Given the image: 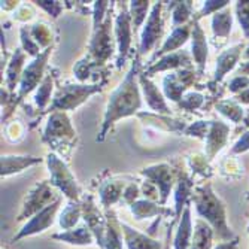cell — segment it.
Wrapping results in <instances>:
<instances>
[{
	"mask_svg": "<svg viewBox=\"0 0 249 249\" xmlns=\"http://www.w3.org/2000/svg\"><path fill=\"white\" fill-rule=\"evenodd\" d=\"M139 75H141V63L139 60H136L131 64V69L125 75L124 81L118 85V88L109 97L102 128L96 139L97 142L105 141L107 131L114 127L117 121L131 117L141 110L142 96H141Z\"/></svg>",
	"mask_w": 249,
	"mask_h": 249,
	"instance_id": "cell-1",
	"label": "cell"
},
{
	"mask_svg": "<svg viewBox=\"0 0 249 249\" xmlns=\"http://www.w3.org/2000/svg\"><path fill=\"white\" fill-rule=\"evenodd\" d=\"M193 203L201 218H205L209 225H212L213 230L221 239H230L233 234L227 227V218H225V208L222 201L213 193L211 184H205L197 187L193 194Z\"/></svg>",
	"mask_w": 249,
	"mask_h": 249,
	"instance_id": "cell-2",
	"label": "cell"
},
{
	"mask_svg": "<svg viewBox=\"0 0 249 249\" xmlns=\"http://www.w3.org/2000/svg\"><path fill=\"white\" fill-rule=\"evenodd\" d=\"M102 91V85L100 84H93V85H88V84H69V85H64L61 87L54 100L51 105L53 110H73L78 106H81L84 102H87L89 97L96 93Z\"/></svg>",
	"mask_w": 249,
	"mask_h": 249,
	"instance_id": "cell-3",
	"label": "cell"
},
{
	"mask_svg": "<svg viewBox=\"0 0 249 249\" xmlns=\"http://www.w3.org/2000/svg\"><path fill=\"white\" fill-rule=\"evenodd\" d=\"M47 166L51 175V184L55 188H58L67 198L78 201L81 196V188L76 182L75 176L72 175L69 167H67V164L60 157L51 152L47 155Z\"/></svg>",
	"mask_w": 249,
	"mask_h": 249,
	"instance_id": "cell-4",
	"label": "cell"
},
{
	"mask_svg": "<svg viewBox=\"0 0 249 249\" xmlns=\"http://www.w3.org/2000/svg\"><path fill=\"white\" fill-rule=\"evenodd\" d=\"M57 198L60 197L55 194L54 185L50 184L48 180H42V182L36 184L35 188L27 194L17 221H24L27 218H33L42 209H45L47 206H50L51 203H54Z\"/></svg>",
	"mask_w": 249,
	"mask_h": 249,
	"instance_id": "cell-5",
	"label": "cell"
},
{
	"mask_svg": "<svg viewBox=\"0 0 249 249\" xmlns=\"http://www.w3.org/2000/svg\"><path fill=\"white\" fill-rule=\"evenodd\" d=\"M164 32V21H163V2H155L151 8L149 17L143 26V32L141 35L139 54L145 55L154 50L157 42L161 39Z\"/></svg>",
	"mask_w": 249,
	"mask_h": 249,
	"instance_id": "cell-6",
	"label": "cell"
},
{
	"mask_svg": "<svg viewBox=\"0 0 249 249\" xmlns=\"http://www.w3.org/2000/svg\"><path fill=\"white\" fill-rule=\"evenodd\" d=\"M51 55V48L45 50L39 57L33 58V61L24 69L22 78L19 81V89H18V96H17V103L21 102L27 94H30L33 89L42 84L43 81V73H45V67H47L48 58Z\"/></svg>",
	"mask_w": 249,
	"mask_h": 249,
	"instance_id": "cell-7",
	"label": "cell"
},
{
	"mask_svg": "<svg viewBox=\"0 0 249 249\" xmlns=\"http://www.w3.org/2000/svg\"><path fill=\"white\" fill-rule=\"evenodd\" d=\"M120 12L115 18V42L118 45V58H117V67L121 69L125 63L130 45H131V32H133V24H131V17L128 6L123 2H118Z\"/></svg>",
	"mask_w": 249,
	"mask_h": 249,
	"instance_id": "cell-8",
	"label": "cell"
},
{
	"mask_svg": "<svg viewBox=\"0 0 249 249\" xmlns=\"http://www.w3.org/2000/svg\"><path fill=\"white\" fill-rule=\"evenodd\" d=\"M75 136L76 131L71 123L69 115L63 110H54L48 118L43 141L54 145L57 142H71L75 139Z\"/></svg>",
	"mask_w": 249,
	"mask_h": 249,
	"instance_id": "cell-9",
	"label": "cell"
},
{
	"mask_svg": "<svg viewBox=\"0 0 249 249\" xmlns=\"http://www.w3.org/2000/svg\"><path fill=\"white\" fill-rule=\"evenodd\" d=\"M142 175L158 187V190H160V203L164 205L178 180V175L175 173V170L167 163H160L145 167L142 170Z\"/></svg>",
	"mask_w": 249,
	"mask_h": 249,
	"instance_id": "cell-10",
	"label": "cell"
},
{
	"mask_svg": "<svg viewBox=\"0 0 249 249\" xmlns=\"http://www.w3.org/2000/svg\"><path fill=\"white\" fill-rule=\"evenodd\" d=\"M196 72L191 69H180L176 72H170L169 75H166V78L163 79V91L164 96L172 100L179 103V100L184 97V93L187 89L196 84Z\"/></svg>",
	"mask_w": 249,
	"mask_h": 249,
	"instance_id": "cell-11",
	"label": "cell"
},
{
	"mask_svg": "<svg viewBox=\"0 0 249 249\" xmlns=\"http://www.w3.org/2000/svg\"><path fill=\"white\" fill-rule=\"evenodd\" d=\"M61 205V198H57L54 203H51L50 206H47L45 209H42L39 213H36L24 227H22L17 236H14V240H19L22 237H27V236H33V234H39L43 233L47 229H50L51 225L55 221V215L60 209Z\"/></svg>",
	"mask_w": 249,
	"mask_h": 249,
	"instance_id": "cell-12",
	"label": "cell"
},
{
	"mask_svg": "<svg viewBox=\"0 0 249 249\" xmlns=\"http://www.w3.org/2000/svg\"><path fill=\"white\" fill-rule=\"evenodd\" d=\"M193 66L190 54L182 50V51H176L167 55H163L161 58H158L152 64H148L146 71L143 72L148 78L158 73V72H164V71H180V69H190Z\"/></svg>",
	"mask_w": 249,
	"mask_h": 249,
	"instance_id": "cell-13",
	"label": "cell"
},
{
	"mask_svg": "<svg viewBox=\"0 0 249 249\" xmlns=\"http://www.w3.org/2000/svg\"><path fill=\"white\" fill-rule=\"evenodd\" d=\"M82 215H84V219L87 222V227L93 231L97 243L103 249L105 233H106V218H103L102 213L99 212V209L96 208L94 201H93V197L88 196L82 201Z\"/></svg>",
	"mask_w": 249,
	"mask_h": 249,
	"instance_id": "cell-14",
	"label": "cell"
},
{
	"mask_svg": "<svg viewBox=\"0 0 249 249\" xmlns=\"http://www.w3.org/2000/svg\"><path fill=\"white\" fill-rule=\"evenodd\" d=\"M139 85H141V89L143 93V97L146 100V105L154 112H157L158 115H169L170 114V109L166 103L164 96L161 94L160 89H158V87L143 72L139 75Z\"/></svg>",
	"mask_w": 249,
	"mask_h": 249,
	"instance_id": "cell-15",
	"label": "cell"
},
{
	"mask_svg": "<svg viewBox=\"0 0 249 249\" xmlns=\"http://www.w3.org/2000/svg\"><path fill=\"white\" fill-rule=\"evenodd\" d=\"M191 33H193V24H187V26H180V27L173 29L170 36L161 45V48L157 50V53H154V55H152V58H151V61L148 64H152L154 60L157 61V58H161L163 55L176 53L180 47H184V45L188 42Z\"/></svg>",
	"mask_w": 249,
	"mask_h": 249,
	"instance_id": "cell-16",
	"label": "cell"
},
{
	"mask_svg": "<svg viewBox=\"0 0 249 249\" xmlns=\"http://www.w3.org/2000/svg\"><path fill=\"white\" fill-rule=\"evenodd\" d=\"M191 39H193V45H191L193 60L197 64L198 75H201L203 71H205L206 61H208V40H206L205 32H203V29L200 27L198 19H194V22H193Z\"/></svg>",
	"mask_w": 249,
	"mask_h": 249,
	"instance_id": "cell-17",
	"label": "cell"
},
{
	"mask_svg": "<svg viewBox=\"0 0 249 249\" xmlns=\"http://www.w3.org/2000/svg\"><path fill=\"white\" fill-rule=\"evenodd\" d=\"M230 127L221 121H211V130L206 138V158L213 160L215 155L227 143Z\"/></svg>",
	"mask_w": 249,
	"mask_h": 249,
	"instance_id": "cell-18",
	"label": "cell"
},
{
	"mask_svg": "<svg viewBox=\"0 0 249 249\" xmlns=\"http://www.w3.org/2000/svg\"><path fill=\"white\" fill-rule=\"evenodd\" d=\"M193 194V182L188 178V175L182 170L178 172V180L175 185V221H179L184 213V209L187 208V200Z\"/></svg>",
	"mask_w": 249,
	"mask_h": 249,
	"instance_id": "cell-19",
	"label": "cell"
},
{
	"mask_svg": "<svg viewBox=\"0 0 249 249\" xmlns=\"http://www.w3.org/2000/svg\"><path fill=\"white\" fill-rule=\"evenodd\" d=\"M121 230L128 249H161V245L157 239L131 229L125 222H121Z\"/></svg>",
	"mask_w": 249,
	"mask_h": 249,
	"instance_id": "cell-20",
	"label": "cell"
},
{
	"mask_svg": "<svg viewBox=\"0 0 249 249\" xmlns=\"http://www.w3.org/2000/svg\"><path fill=\"white\" fill-rule=\"evenodd\" d=\"M42 163L40 158L30 155H2V178L21 173L32 166Z\"/></svg>",
	"mask_w": 249,
	"mask_h": 249,
	"instance_id": "cell-21",
	"label": "cell"
},
{
	"mask_svg": "<svg viewBox=\"0 0 249 249\" xmlns=\"http://www.w3.org/2000/svg\"><path fill=\"white\" fill-rule=\"evenodd\" d=\"M243 51V45L237 43L234 47L225 50L216 60V71H215V76H213V82H219L222 81V78L227 75L230 71L234 69V66L237 63V60L240 58Z\"/></svg>",
	"mask_w": 249,
	"mask_h": 249,
	"instance_id": "cell-22",
	"label": "cell"
},
{
	"mask_svg": "<svg viewBox=\"0 0 249 249\" xmlns=\"http://www.w3.org/2000/svg\"><path fill=\"white\" fill-rule=\"evenodd\" d=\"M26 53L22 51V48H17L15 53L12 54L8 69H6V85L11 93L15 91V88L19 87V81L24 73V61H26Z\"/></svg>",
	"mask_w": 249,
	"mask_h": 249,
	"instance_id": "cell-23",
	"label": "cell"
},
{
	"mask_svg": "<svg viewBox=\"0 0 249 249\" xmlns=\"http://www.w3.org/2000/svg\"><path fill=\"white\" fill-rule=\"evenodd\" d=\"M193 237V224H191V208L187 205L184 213L179 219V225L173 240V249H190Z\"/></svg>",
	"mask_w": 249,
	"mask_h": 249,
	"instance_id": "cell-24",
	"label": "cell"
},
{
	"mask_svg": "<svg viewBox=\"0 0 249 249\" xmlns=\"http://www.w3.org/2000/svg\"><path fill=\"white\" fill-rule=\"evenodd\" d=\"M123 230L114 212H106V233L103 249H123Z\"/></svg>",
	"mask_w": 249,
	"mask_h": 249,
	"instance_id": "cell-25",
	"label": "cell"
},
{
	"mask_svg": "<svg viewBox=\"0 0 249 249\" xmlns=\"http://www.w3.org/2000/svg\"><path fill=\"white\" fill-rule=\"evenodd\" d=\"M125 184L124 180H106L100 185V201L103 208H109L112 206L114 203L120 201L123 198V194H124V190H125Z\"/></svg>",
	"mask_w": 249,
	"mask_h": 249,
	"instance_id": "cell-26",
	"label": "cell"
},
{
	"mask_svg": "<svg viewBox=\"0 0 249 249\" xmlns=\"http://www.w3.org/2000/svg\"><path fill=\"white\" fill-rule=\"evenodd\" d=\"M131 213L136 219H145V218H152V216H163V215H170V209H166L164 206H158L155 201L151 200H138L131 205Z\"/></svg>",
	"mask_w": 249,
	"mask_h": 249,
	"instance_id": "cell-27",
	"label": "cell"
},
{
	"mask_svg": "<svg viewBox=\"0 0 249 249\" xmlns=\"http://www.w3.org/2000/svg\"><path fill=\"white\" fill-rule=\"evenodd\" d=\"M212 240H213V230L211 229V225L203 219H197L190 249H211Z\"/></svg>",
	"mask_w": 249,
	"mask_h": 249,
	"instance_id": "cell-28",
	"label": "cell"
},
{
	"mask_svg": "<svg viewBox=\"0 0 249 249\" xmlns=\"http://www.w3.org/2000/svg\"><path fill=\"white\" fill-rule=\"evenodd\" d=\"M53 237L61 242H67L71 245H91L96 240L93 231L88 227H78L75 230H67L61 234H54Z\"/></svg>",
	"mask_w": 249,
	"mask_h": 249,
	"instance_id": "cell-29",
	"label": "cell"
},
{
	"mask_svg": "<svg viewBox=\"0 0 249 249\" xmlns=\"http://www.w3.org/2000/svg\"><path fill=\"white\" fill-rule=\"evenodd\" d=\"M231 24H233V17L231 11L229 8H224L222 11L216 12L212 18V30L216 37L225 39L230 32H231Z\"/></svg>",
	"mask_w": 249,
	"mask_h": 249,
	"instance_id": "cell-30",
	"label": "cell"
},
{
	"mask_svg": "<svg viewBox=\"0 0 249 249\" xmlns=\"http://www.w3.org/2000/svg\"><path fill=\"white\" fill-rule=\"evenodd\" d=\"M149 8H151V2H148V0H133V2H130L128 11H130L131 24H133L134 32L139 27H142L146 17H149L148 15Z\"/></svg>",
	"mask_w": 249,
	"mask_h": 249,
	"instance_id": "cell-31",
	"label": "cell"
},
{
	"mask_svg": "<svg viewBox=\"0 0 249 249\" xmlns=\"http://www.w3.org/2000/svg\"><path fill=\"white\" fill-rule=\"evenodd\" d=\"M82 216V205L78 203H69L66 209L60 215V227L63 230H72Z\"/></svg>",
	"mask_w": 249,
	"mask_h": 249,
	"instance_id": "cell-32",
	"label": "cell"
},
{
	"mask_svg": "<svg viewBox=\"0 0 249 249\" xmlns=\"http://www.w3.org/2000/svg\"><path fill=\"white\" fill-rule=\"evenodd\" d=\"M30 35H32V37L35 39V42L40 47L42 51L51 48V43H53V32H51V29H50L47 24H43V22H37V24L32 26Z\"/></svg>",
	"mask_w": 249,
	"mask_h": 249,
	"instance_id": "cell-33",
	"label": "cell"
},
{
	"mask_svg": "<svg viewBox=\"0 0 249 249\" xmlns=\"http://www.w3.org/2000/svg\"><path fill=\"white\" fill-rule=\"evenodd\" d=\"M191 17V2H172V26H187Z\"/></svg>",
	"mask_w": 249,
	"mask_h": 249,
	"instance_id": "cell-34",
	"label": "cell"
},
{
	"mask_svg": "<svg viewBox=\"0 0 249 249\" xmlns=\"http://www.w3.org/2000/svg\"><path fill=\"white\" fill-rule=\"evenodd\" d=\"M53 88H54V78H53V75H47L43 78L42 84L39 85L37 91L35 94V103L39 109H45L48 106V103L51 100Z\"/></svg>",
	"mask_w": 249,
	"mask_h": 249,
	"instance_id": "cell-35",
	"label": "cell"
},
{
	"mask_svg": "<svg viewBox=\"0 0 249 249\" xmlns=\"http://www.w3.org/2000/svg\"><path fill=\"white\" fill-rule=\"evenodd\" d=\"M216 109L233 123H240L243 118V109L236 100H222L216 105Z\"/></svg>",
	"mask_w": 249,
	"mask_h": 249,
	"instance_id": "cell-36",
	"label": "cell"
},
{
	"mask_svg": "<svg viewBox=\"0 0 249 249\" xmlns=\"http://www.w3.org/2000/svg\"><path fill=\"white\" fill-rule=\"evenodd\" d=\"M19 37H21V48H22V51H24L27 55L36 58V57H39V55L43 53V51L40 50L39 45L35 42V39L32 37L30 29L22 27V29L19 30Z\"/></svg>",
	"mask_w": 249,
	"mask_h": 249,
	"instance_id": "cell-37",
	"label": "cell"
},
{
	"mask_svg": "<svg viewBox=\"0 0 249 249\" xmlns=\"http://www.w3.org/2000/svg\"><path fill=\"white\" fill-rule=\"evenodd\" d=\"M203 100H205V97H203L200 93H188L185 94L182 99L179 100V107H182L185 110H196L198 107H201L203 105Z\"/></svg>",
	"mask_w": 249,
	"mask_h": 249,
	"instance_id": "cell-38",
	"label": "cell"
},
{
	"mask_svg": "<svg viewBox=\"0 0 249 249\" xmlns=\"http://www.w3.org/2000/svg\"><path fill=\"white\" fill-rule=\"evenodd\" d=\"M209 130H211V123L197 121L185 128V134L193 136V138H198V139H206L209 134Z\"/></svg>",
	"mask_w": 249,
	"mask_h": 249,
	"instance_id": "cell-39",
	"label": "cell"
},
{
	"mask_svg": "<svg viewBox=\"0 0 249 249\" xmlns=\"http://www.w3.org/2000/svg\"><path fill=\"white\" fill-rule=\"evenodd\" d=\"M109 8V2H105V0H100V2H94V11H93V32H96L106 19L107 15L106 9Z\"/></svg>",
	"mask_w": 249,
	"mask_h": 249,
	"instance_id": "cell-40",
	"label": "cell"
},
{
	"mask_svg": "<svg viewBox=\"0 0 249 249\" xmlns=\"http://www.w3.org/2000/svg\"><path fill=\"white\" fill-rule=\"evenodd\" d=\"M229 3L230 2H227V0H209V2H205V5H203V9L198 12L196 19H200L201 17H206L209 14H216V12L222 11L224 8H227Z\"/></svg>",
	"mask_w": 249,
	"mask_h": 249,
	"instance_id": "cell-41",
	"label": "cell"
},
{
	"mask_svg": "<svg viewBox=\"0 0 249 249\" xmlns=\"http://www.w3.org/2000/svg\"><path fill=\"white\" fill-rule=\"evenodd\" d=\"M236 12L240 26L245 32V36L249 37V2H237Z\"/></svg>",
	"mask_w": 249,
	"mask_h": 249,
	"instance_id": "cell-42",
	"label": "cell"
},
{
	"mask_svg": "<svg viewBox=\"0 0 249 249\" xmlns=\"http://www.w3.org/2000/svg\"><path fill=\"white\" fill-rule=\"evenodd\" d=\"M190 166L193 169L194 173H198L201 176H206L209 175L211 169L208 166V160H206V157H203V155H193L190 158Z\"/></svg>",
	"mask_w": 249,
	"mask_h": 249,
	"instance_id": "cell-43",
	"label": "cell"
},
{
	"mask_svg": "<svg viewBox=\"0 0 249 249\" xmlns=\"http://www.w3.org/2000/svg\"><path fill=\"white\" fill-rule=\"evenodd\" d=\"M6 136L11 142H18L24 138V127L21 125L19 121H14L6 127Z\"/></svg>",
	"mask_w": 249,
	"mask_h": 249,
	"instance_id": "cell-44",
	"label": "cell"
},
{
	"mask_svg": "<svg viewBox=\"0 0 249 249\" xmlns=\"http://www.w3.org/2000/svg\"><path fill=\"white\" fill-rule=\"evenodd\" d=\"M36 5L39 8H42L43 11H47L50 15H53V18H57L63 11L61 2H47V0H37Z\"/></svg>",
	"mask_w": 249,
	"mask_h": 249,
	"instance_id": "cell-45",
	"label": "cell"
},
{
	"mask_svg": "<svg viewBox=\"0 0 249 249\" xmlns=\"http://www.w3.org/2000/svg\"><path fill=\"white\" fill-rule=\"evenodd\" d=\"M141 196V188L138 184H128L124 190V194H123V200L127 203V205H133V203L138 201V197Z\"/></svg>",
	"mask_w": 249,
	"mask_h": 249,
	"instance_id": "cell-46",
	"label": "cell"
},
{
	"mask_svg": "<svg viewBox=\"0 0 249 249\" xmlns=\"http://www.w3.org/2000/svg\"><path fill=\"white\" fill-rule=\"evenodd\" d=\"M141 193L145 194L146 200H151V201H154V200H157V198H160V190H158V187H157L154 182H151L149 179H146L145 182H143Z\"/></svg>",
	"mask_w": 249,
	"mask_h": 249,
	"instance_id": "cell-47",
	"label": "cell"
},
{
	"mask_svg": "<svg viewBox=\"0 0 249 249\" xmlns=\"http://www.w3.org/2000/svg\"><path fill=\"white\" fill-rule=\"evenodd\" d=\"M248 87H249V78H248V76H243V75L236 76V78L230 82V85H229L230 91L234 93V94H239V93L245 91V89H248Z\"/></svg>",
	"mask_w": 249,
	"mask_h": 249,
	"instance_id": "cell-48",
	"label": "cell"
},
{
	"mask_svg": "<svg viewBox=\"0 0 249 249\" xmlns=\"http://www.w3.org/2000/svg\"><path fill=\"white\" fill-rule=\"evenodd\" d=\"M15 19L18 21H22V22H26V21H30L33 17H35V11L32 8V5L29 3H24V5H21L17 11V14L14 15Z\"/></svg>",
	"mask_w": 249,
	"mask_h": 249,
	"instance_id": "cell-49",
	"label": "cell"
},
{
	"mask_svg": "<svg viewBox=\"0 0 249 249\" xmlns=\"http://www.w3.org/2000/svg\"><path fill=\"white\" fill-rule=\"evenodd\" d=\"M246 151H249V130L236 142V145L231 149L233 154H243Z\"/></svg>",
	"mask_w": 249,
	"mask_h": 249,
	"instance_id": "cell-50",
	"label": "cell"
},
{
	"mask_svg": "<svg viewBox=\"0 0 249 249\" xmlns=\"http://www.w3.org/2000/svg\"><path fill=\"white\" fill-rule=\"evenodd\" d=\"M236 102L242 103V105H249V88L242 93H239V94H236Z\"/></svg>",
	"mask_w": 249,
	"mask_h": 249,
	"instance_id": "cell-51",
	"label": "cell"
},
{
	"mask_svg": "<svg viewBox=\"0 0 249 249\" xmlns=\"http://www.w3.org/2000/svg\"><path fill=\"white\" fill-rule=\"evenodd\" d=\"M237 248V240H229L219 246H216L215 249H236Z\"/></svg>",
	"mask_w": 249,
	"mask_h": 249,
	"instance_id": "cell-52",
	"label": "cell"
},
{
	"mask_svg": "<svg viewBox=\"0 0 249 249\" xmlns=\"http://www.w3.org/2000/svg\"><path fill=\"white\" fill-rule=\"evenodd\" d=\"M237 73H239V75H243V76L248 75V78H249V61L242 63V64L239 66V72H237Z\"/></svg>",
	"mask_w": 249,
	"mask_h": 249,
	"instance_id": "cell-53",
	"label": "cell"
},
{
	"mask_svg": "<svg viewBox=\"0 0 249 249\" xmlns=\"http://www.w3.org/2000/svg\"><path fill=\"white\" fill-rule=\"evenodd\" d=\"M19 2H2V9L3 11H12L18 6Z\"/></svg>",
	"mask_w": 249,
	"mask_h": 249,
	"instance_id": "cell-54",
	"label": "cell"
},
{
	"mask_svg": "<svg viewBox=\"0 0 249 249\" xmlns=\"http://www.w3.org/2000/svg\"><path fill=\"white\" fill-rule=\"evenodd\" d=\"M172 230V227H169V230H167V237H166V245H164V249H169V246H170V231Z\"/></svg>",
	"mask_w": 249,
	"mask_h": 249,
	"instance_id": "cell-55",
	"label": "cell"
},
{
	"mask_svg": "<svg viewBox=\"0 0 249 249\" xmlns=\"http://www.w3.org/2000/svg\"><path fill=\"white\" fill-rule=\"evenodd\" d=\"M243 57H245V58H249V47H248V48H246V51L243 53Z\"/></svg>",
	"mask_w": 249,
	"mask_h": 249,
	"instance_id": "cell-56",
	"label": "cell"
},
{
	"mask_svg": "<svg viewBox=\"0 0 249 249\" xmlns=\"http://www.w3.org/2000/svg\"><path fill=\"white\" fill-rule=\"evenodd\" d=\"M245 124L249 127V110H248V115H246V118H245Z\"/></svg>",
	"mask_w": 249,
	"mask_h": 249,
	"instance_id": "cell-57",
	"label": "cell"
}]
</instances>
